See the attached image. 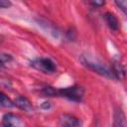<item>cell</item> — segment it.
<instances>
[{
    "mask_svg": "<svg viewBox=\"0 0 127 127\" xmlns=\"http://www.w3.org/2000/svg\"><path fill=\"white\" fill-rule=\"evenodd\" d=\"M43 92L45 95L47 96H54L57 94V90H55L54 88H52L51 86H46L44 89H43Z\"/></svg>",
    "mask_w": 127,
    "mask_h": 127,
    "instance_id": "obj_12",
    "label": "cell"
},
{
    "mask_svg": "<svg viewBox=\"0 0 127 127\" xmlns=\"http://www.w3.org/2000/svg\"><path fill=\"white\" fill-rule=\"evenodd\" d=\"M115 125L116 126H125V117L121 110H117L115 113Z\"/></svg>",
    "mask_w": 127,
    "mask_h": 127,
    "instance_id": "obj_9",
    "label": "cell"
},
{
    "mask_svg": "<svg viewBox=\"0 0 127 127\" xmlns=\"http://www.w3.org/2000/svg\"><path fill=\"white\" fill-rule=\"evenodd\" d=\"M2 122L4 126L11 127V126H18L21 124V119L18 115L13 113H6L2 118Z\"/></svg>",
    "mask_w": 127,
    "mask_h": 127,
    "instance_id": "obj_4",
    "label": "cell"
},
{
    "mask_svg": "<svg viewBox=\"0 0 127 127\" xmlns=\"http://www.w3.org/2000/svg\"><path fill=\"white\" fill-rule=\"evenodd\" d=\"M2 65H3V61L0 60V66H2Z\"/></svg>",
    "mask_w": 127,
    "mask_h": 127,
    "instance_id": "obj_15",
    "label": "cell"
},
{
    "mask_svg": "<svg viewBox=\"0 0 127 127\" xmlns=\"http://www.w3.org/2000/svg\"><path fill=\"white\" fill-rule=\"evenodd\" d=\"M113 73H114L115 77H119V78L124 77L125 69L119 62H114V64H113Z\"/></svg>",
    "mask_w": 127,
    "mask_h": 127,
    "instance_id": "obj_8",
    "label": "cell"
},
{
    "mask_svg": "<svg viewBox=\"0 0 127 127\" xmlns=\"http://www.w3.org/2000/svg\"><path fill=\"white\" fill-rule=\"evenodd\" d=\"M115 3L124 13H126V11H127V0H115Z\"/></svg>",
    "mask_w": 127,
    "mask_h": 127,
    "instance_id": "obj_11",
    "label": "cell"
},
{
    "mask_svg": "<svg viewBox=\"0 0 127 127\" xmlns=\"http://www.w3.org/2000/svg\"><path fill=\"white\" fill-rule=\"evenodd\" d=\"M81 62L83 63L84 65H86L88 68L94 70L95 72L105 76V77H108V78H115V75L113 73V71H111L108 67H106L105 65L97 63V62H93V61H90L88 59H81Z\"/></svg>",
    "mask_w": 127,
    "mask_h": 127,
    "instance_id": "obj_1",
    "label": "cell"
},
{
    "mask_svg": "<svg viewBox=\"0 0 127 127\" xmlns=\"http://www.w3.org/2000/svg\"><path fill=\"white\" fill-rule=\"evenodd\" d=\"M31 65L33 67H35L38 70H41L43 72L46 73H52L56 70V64L55 63L47 58H41V59H37L35 61H33L31 63Z\"/></svg>",
    "mask_w": 127,
    "mask_h": 127,
    "instance_id": "obj_2",
    "label": "cell"
},
{
    "mask_svg": "<svg viewBox=\"0 0 127 127\" xmlns=\"http://www.w3.org/2000/svg\"><path fill=\"white\" fill-rule=\"evenodd\" d=\"M11 6V2L9 0H0V8H8Z\"/></svg>",
    "mask_w": 127,
    "mask_h": 127,
    "instance_id": "obj_14",
    "label": "cell"
},
{
    "mask_svg": "<svg viewBox=\"0 0 127 127\" xmlns=\"http://www.w3.org/2000/svg\"><path fill=\"white\" fill-rule=\"evenodd\" d=\"M92 5L97 6V7H101L104 5V0H88Z\"/></svg>",
    "mask_w": 127,
    "mask_h": 127,
    "instance_id": "obj_13",
    "label": "cell"
},
{
    "mask_svg": "<svg viewBox=\"0 0 127 127\" xmlns=\"http://www.w3.org/2000/svg\"><path fill=\"white\" fill-rule=\"evenodd\" d=\"M15 105L25 111H31L33 109L31 102L26 97H23V96H20L15 100Z\"/></svg>",
    "mask_w": 127,
    "mask_h": 127,
    "instance_id": "obj_6",
    "label": "cell"
},
{
    "mask_svg": "<svg viewBox=\"0 0 127 127\" xmlns=\"http://www.w3.org/2000/svg\"><path fill=\"white\" fill-rule=\"evenodd\" d=\"M60 124L62 126H66V127H75V126H79L80 122L77 118H75L72 115L64 114L60 118Z\"/></svg>",
    "mask_w": 127,
    "mask_h": 127,
    "instance_id": "obj_5",
    "label": "cell"
},
{
    "mask_svg": "<svg viewBox=\"0 0 127 127\" xmlns=\"http://www.w3.org/2000/svg\"><path fill=\"white\" fill-rule=\"evenodd\" d=\"M105 20H106L108 26L112 30H114V31L118 30L119 22H118V20H117V18H116V16L114 14H112V13H106L105 14Z\"/></svg>",
    "mask_w": 127,
    "mask_h": 127,
    "instance_id": "obj_7",
    "label": "cell"
},
{
    "mask_svg": "<svg viewBox=\"0 0 127 127\" xmlns=\"http://www.w3.org/2000/svg\"><path fill=\"white\" fill-rule=\"evenodd\" d=\"M57 94L61 96H64L74 101H79L83 96V89L80 86H70V87L57 90Z\"/></svg>",
    "mask_w": 127,
    "mask_h": 127,
    "instance_id": "obj_3",
    "label": "cell"
},
{
    "mask_svg": "<svg viewBox=\"0 0 127 127\" xmlns=\"http://www.w3.org/2000/svg\"><path fill=\"white\" fill-rule=\"evenodd\" d=\"M0 105L5 106V107H11L14 104L12 103V101L2 92H0Z\"/></svg>",
    "mask_w": 127,
    "mask_h": 127,
    "instance_id": "obj_10",
    "label": "cell"
}]
</instances>
